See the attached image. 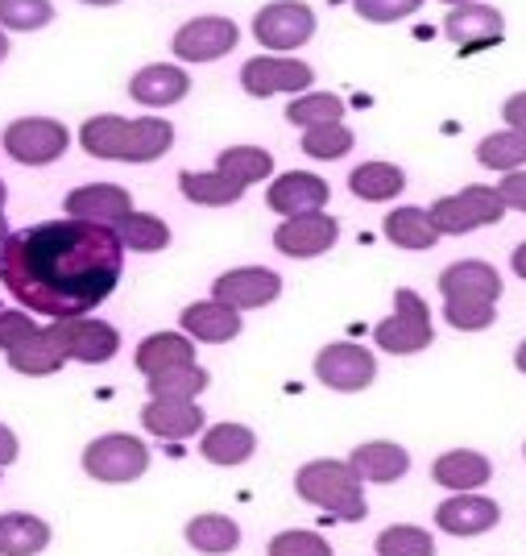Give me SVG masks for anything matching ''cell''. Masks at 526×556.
<instances>
[{"mask_svg":"<svg viewBox=\"0 0 526 556\" xmlns=\"http://www.w3.org/2000/svg\"><path fill=\"white\" fill-rule=\"evenodd\" d=\"M125 275V245L116 229L88 220H42L9 232L0 245V287L47 320L88 316Z\"/></svg>","mask_w":526,"mask_h":556,"instance_id":"6da1fadb","label":"cell"},{"mask_svg":"<svg viewBox=\"0 0 526 556\" xmlns=\"http://www.w3.org/2000/svg\"><path fill=\"white\" fill-rule=\"evenodd\" d=\"M79 146L100 163H158L175 146V125L166 116H108L100 113L79 125Z\"/></svg>","mask_w":526,"mask_h":556,"instance_id":"7a4b0ae2","label":"cell"},{"mask_svg":"<svg viewBox=\"0 0 526 556\" xmlns=\"http://www.w3.org/2000/svg\"><path fill=\"white\" fill-rule=\"evenodd\" d=\"M295 494L303 503H311V507L344 519V523H361L369 515L365 482L357 478V469L348 462H332V457L307 462L295 473Z\"/></svg>","mask_w":526,"mask_h":556,"instance_id":"3957f363","label":"cell"},{"mask_svg":"<svg viewBox=\"0 0 526 556\" xmlns=\"http://www.w3.org/2000/svg\"><path fill=\"white\" fill-rule=\"evenodd\" d=\"M79 465H84V473L92 482L129 486V482L145 478V469H150V444L141 441V437H133V432H104V437H95L84 448Z\"/></svg>","mask_w":526,"mask_h":556,"instance_id":"277c9868","label":"cell"},{"mask_svg":"<svg viewBox=\"0 0 526 556\" xmlns=\"http://www.w3.org/2000/svg\"><path fill=\"white\" fill-rule=\"evenodd\" d=\"M373 345L394 353V357H411V353L432 349L435 325H432L427 300H423L419 291H411V287H398V291H394V312L373 328Z\"/></svg>","mask_w":526,"mask_h":556,"instance_id":"5b68a950","label":"cell"},{"mask_svg":"<svg viewBox=\"0 0 526 556\" xmlns=\"http://www.w3.org/2000/svg\"><path fill=\"white\" fill-rule=\"evenodd\" d=\"M427 212H432V225L439 229V237H464V232L485 229V225H498L505 216V204L498 187L469 184L452 195H439Z\"/></svg>","mask_w":526,"mask_h":556,"instance_id":"8992f818","label":"cell"},{"mask_svg":"<svg viewBox=\"0 0 526 556\" xmlns=\"http://www.w3.org/2000/svg\"><path fill=\"white\" fill-rule=\"evenodd\" d=\"M0 146L17 166H50L70 150V129L54 116H17L4 125Z\"/></svg>","mask_w":526,"mask_h":556,"instance_id":"52a82bcc","label":"cell"},{"mask_svg":"<svg viewBox=\"0 0 526 556\" xmlns=\"http://www.w3.org/2000/svg\"><path fill=\"white\" fill-rule=\"evenodd\" d=\"M253 38L270 54H291L316 38V13L303 0H270L253 17Z\"/></svg>","mask_w":526,"mask_h":556,"instance_id":"ba28073f","label":"cell"},{"mask_svg":"<svg viewBox=\"0 0 526 556\" xmlns=\"http://www.w3.org/2000/svg\"><path fill=\"white\" fill-rule=\"evenodd\" d=\"M50 337L63 349L67 362H84V366H108L120 353V332L116 325L100 320V316H70V320H50Z\"/></svg>","mask_w":526,"mask_h":556,"instance_id":"9c48e42d","label":"cell"},{"mask_svg":"<svg viewBox=\"0 0 526 556\" xmlns=\"http://www.w3.org/2000/svg\"><path fill=\"white\" fill-rule=\"evenodd\" d=\"M316 71L307 67L303 59L291 54H257L241 67V88L253 100H270V96H303L311 92Z\"/></svg>","mask_w":526,"mask_h":556,"instance_id":"30bf717a","label":"cell"},{"mask_svg":"<svg viewBox=\"0 0 526 556\" xmlns=\"http://www.w3.org/2000/svg\"><path fill=\"white\" fill-rule=\"evenodd\" d=\"M316 378L320 387L341 394L369 391L373 378H377V357L365 345H352V341H332L316 353Z\"/></svg>","mask_w":526,"mask_h":556,"instance_id":"8fae6325","label":"cell"},{"mask_svg":"<svg viewBox=\"0 0 526 556\" xmlns=\"http://www.w3.org/2000/svg\"><path fill=\"white\" fill-rule=\"evenodd\" d=\"M236 42H241V29L232 17H195L175 29L170 50L179 63H216V59L232 54Z\"/></svg>","mask_w":526,"mask_h":556,"instance_id":"7c38bea8","label":"cell"},{"mask_svg":"<svg viewBox=\"0 0 526 556\" xmlns=\"http://www.w3.org/2000/svg\"><path fill=\"white\" fill-rule=\"evenodd\" d=\"M341 241V220L332 212H307V216H286L274 229V250L282 257H320Z\"/></svg>","mask_w":526,"mask_h":556,"instance_id":"4fadbf2b","label":"cell"},{"mask_svg":"<svg viewBox=\"0 0 526 556\" xmlns=\"http://www.w3.org/2000/svg\"><path fill=\"white\" fill-rule=\"evenodd\" d=\"M282 295V275L270 266H236L211 282V300L229 303L236 312H253V307H266Z\"/></svg>","mask_w":526,"mask_h":556,"instance_id":"5bb4252c","label":"cell"},{"mask_svg":"<svg viewBox=\"0 0 526 556\" xmlns=\"http://www.w3.org/2000/svg\"><path fill=\"white\" fill-rule=\"evenodd\" d=\"M444 38L457 50H489L502 47L505 17L493 4H460L444 17Z\"/></svg>","mask_w":526,"mask_h":556,"instance_id":"9a60e30c","label":"cell"},{"mask_svg":"<svg viewBox=\"0 0 526 556\" xmlns=\"http://www.w3.org/2000/svg\"><path fill=\"white\" fill-rule=\"evenodd\" d=\"M63 212H67L70 220H88V225L116 229L133 212V195L116 184H84L63 200Z\"/></svg>","mask_w":526,"mask_h":556,"instance_id":"2e32d148","label":"cell"},{"mask_svg":"<svg viewBox=\"0 0 526 556\" xmlns=\"http://www.w3.org/2000/svg\"><path fill=\"white\" fill-rule=\"evenodd\" d=\"M328 200H332L328 179L311 175V170H286V175H278L274 184L266 187V204H270V212H278L282 220H286V216L323 212Z\"/></svg>","mask_w":526,"mask_h":556,"instance_id":"e0dca14e","label":"cell"},{"mask_svg":"<svg viewBox=\"0 0 526 556\" xmlns=\"http://www.w3.org/2000/svg\"><path fill=\"white\" fill-rule=\"evenodd\" d=\"M505 291L498 266L480 262V257H464V262H452L444 266L439 275V295L444 300H469V303H498Z\"/></svg>","mask_w":526,"mask_h":556,"instance_id":"ac0fdd59","label":"cell"},{"mask_svg":"<svg viewBox=\"0 0 526 556\" xmlns=\"http://www.w3.org/2000/svg\"><path fill=\"white\" fill-rule=\"evenodd\" d=\"M141 428L158 441H191L204 437L207 412L200 403H179V399H150L141 407Z\"/></svg>","mask_w":526,"mask_h":556,"instance_id":"d6986e66","label":"cell"},{"mask_svg":"<svg viewBox=\"0 0 526 556\" xmlns=\"http://www.w3.org/2000/svg\"><path fill=\"white\" fill-rule=\"evenodd\" d=\"M502 523V507L485 494H452L435 507V528L448 535H480Z\"/></svg>","mask_w":526,"mask_h":556,"instance_id":"ffe728a7","label":"cell"},{"mask_svg":"<svg viewBox=\"0 0 526 556\" xmlns=\"http://www.w3.org/2000/svg\"><path fill=\"white\" fill-rule=\"evenodd\" d=\"M179 325L191 341H204V345H229L241 337V312L229 307V303L220 300H200V303H187L183 312H179Z\"/></svg>","mask_w":526,"mask_h":556,"instance_id":"44dd1931","label":"cell"},{"mask_svg":"<svg viewBox=\"0 0 526 556\" xmlns=\"http://www.w3.org/2000/svg\"><path fill=\"white\" fill-rule=\"evenodd\" d=\"M348 465L357 469L361 482L389 486V482H402L411 473V453L394 441H365L348 453Z\"/></svg>","mask_w":526,"mask_h":556,"instance_id":"7402d4cb","label":"cell"},{"mask_svg":"<svg viewBox=\"0 0 526 556\" xmlns=\"http://www.w3.org/2000/svg\"><path fill=\"white\" fill-rule=\"evenodd\" d=\"M187 92H191V79L175 63H150L129 79V96L141 109H170V104L187 100Z\"/></svg>","mask_w":526,"mask_h":556,"instance_id":"603a6c76","label":"cell"},{"mask_svg":"<svg viewBox=\"0 0 526 556\" xmlns=\"http://www.w3.org/2000/svg\"><path fill=\"white\" fill-rule=\"evenodd\" d=\"M432 478L452 494H473L493 478V462L477 453V448H452V453H439L432 465Z\"/></svg>","mask_w":526,"mask_h":556,"instance_id":"cb8c5ba5","label":"cell"},{"mask_svg":"<svg viewBox=\"0 0 526 556\" xmlns=\"http://www.w3.org/2000/svg\"><path fill=\"white\" fill-rule=\"evenodd\" d=\"M257 453V432L249 424H211L200 437V457L207 465H220V469H236V465L253 462Z\"/></svg>","mask_w":526,"mask_h":556,"instance_id":"d4e9b609","label":"cell"},{"mask_svg":"<svg viewBox=\"0 0 526 556\" xmlns=\"http://www.w3.org/2000/svg\"><path fill=\"white\" fill-rule=\"evenodd\" d=\"M133 366L145 378L179 370V366H195V341L187 332H150L133 353Z\"/></svg>","mask_w":526,"mask_h":556,"instance_id":"484cf974","label":"cell"},{"mask_svg":"<svg viewBox=\"0 0 526 556\" xmlns=\"http://www.w3.org/2000/svg\"><path fill=\"white\" fill-rule=\"evenodd\" d=\"M50 532L47 519L29 515V510H4L0 515V556H38L50 548Z\"/></svg>","mask_w":526,"mask_h":556,"instance_id":"4316f807","label":"cell"},{"mask_svg":"<svg viewBox=\"0 0 526 556\" xmlns=\"http://www.w3.org/2000/svg\"><path fill=\"white\" fill-rule=\"evenodd\" d=\"M4 362H9V370L22 374V378H50V374H59L67 366V357H63V349L54 345L50 328H38L34 337H25L22 345H13L4 353Z\"/></svg>","mask_w":526,"mask_h":556,"instance_id":"83f0119b","label":"cell"},{"mask_svg":"<svg viewBox=\"0 0 526 556\" xmlns=\"http://www.w3.org/2000/svg\"><path fill=\"white\" fill-rule=\"evenodd\" d=\"M183 540L204 556H229L241 548V523L229 519V515H216V510H204L195 519H187Z\"/></svg>","mask_w":526,"mask_h":556,"instance_id":"f1b7e54d","label":"cell"},{"mask_svg":"<svg viewBox=\"0 0 526 556\" xmlns=\"http://www.w3.org/2000/svg\"><path fill=\"white\" fill-rule=\"evenodd\" d=\"M179 191L191 204H204V208H229V204H241L249 187L229 179L224 170H183L179 175Z\"/></svg>","mask_w":526,"mask_h":556,"instance_id":"f546056e","label":"cell"},{"mask_svg":"<svg viewBox=\"0 0 526 556\" xmlns=\"http://www.w3.org/2000/svg\"><path fill=\"white\" fill-rule=\"evenodd\" d=\"M386 237L398 250H435L439 245V229L432 225V212L402 204V208L386 212Z\"/></svg>","mask_w":526,"mask_h":556,"instance_id":"4dcf8cb0","label":"cell"},{"mask_svg":"<svg viewBox=\"0 0 526 556\" xmlns=\"http://www.w3.org/2000/svg\"><path fill=\"white\" fill-rule=\"evenodd\" d=\"M402 187H407V175H402V166L394 163H361L352 175H348V191L357 195V200H365V204H389L394 195H402Z\"/></svg>","mask_w":526,"mask_h":556,"instance_id":"1f68e13d","label":"cell"},{"mask_svg":"<svg viewBox=\"0 0 526 556\" xmlns=\"http://www.w3.org/2000/svg\"><path fill=\"white\" fill-rule=\"evenodd\" d=\"M116 237H120L125 254H158L170 245V225L162 216H150V212H129L116 225Z\"/></svg>","mask_w":526,"mask_h":556,"instance_id":"d6a6232c","label":"cell"},{"mask_svg":"<svg viewBox=\"0 0 526 556\" xmlns=\"http://www.w3.org/2000/svg\"><path fill=\"white\" fill-rule=\"evenodd\" d=\"M477 163L485 170H523L526 166V134L523 129H498V134H485L477 146Z\"/></svg>","mask_w":526,"mask_h":556,"instance_id":"836d02e7","label":"cell"},{"mask_svg":"<svg viewBox=\"0 0 526 556\" xmlns=\"http://www.w3.org/2000/svg\"><path fill=\"white\" fill-rule=\"evenodd\" d=\"M216 170H224V175L236 179V184L253 187V184H261V179L274 175V154L261 150V146H229V150H220Z\"/></svg>","mask_w":526,"mask_h":556,"instance_id":"e575fe53","label":"cell"},{"mask_svg":"<svg viewBox=\"0 0 526 556\" xmlns=\"http://www.w3.org/2000/svg\"><path fill=\"white\" fill-rule=\"evenodd\" d=\"M207 370L195 362V366H179V370H166V374H154V378H145V387H150V399H179V403H195L200 394L207 391Z\"/></svg>","mask_w":526,"mask_h":556,"instance_id":"d590c367","label":"cell"},{"mask_svg":"<svg viewBox=\"0 0 526 556\" xmlns=\"http://www.w3.org/2000/svg\"><path fill=\"white\" fill-rule=\"evenodd\" d=\"M352 146H357V134H352L344 121H328V125L303 129V154L316 159V163H336Z\"/></svg>","mask_w":526,"mask_h":556,"instance_id":"8d00e7d4","label":"cell"},{"mask_svg":"<svg viewBox=\"0 0 526 556\" xmlns=\"http://www.w3.org/2000/svg\"><path fill=\"white\" fill-rule=\"evenodd\" d=\"M286 121L298 129H311V125H328V121H344V100L332 92H303L291 96L286 104Z\"/></svg>","mask_w":526,"mask_h":556,"instance_id":"74e56055","label":"cell"},{"mask_svg":"<svg viewBox=\"0 0 526 556\" xmlns=\"http://www.w3.org/2000/svg\"><path fill=\"white\" fill-rule=\"evenodd\" d=\"M54 22L50 0H0V29L4 34H38Z\"/></svg>","mask_w":526,"mask_h":556,"instance_id":"f35d334b","label":"cell"},{"mask_svg":"<svg viewBox=\"0 0 526 556\" xmlns=\"http://www.w3.org/2000/svg\"><path fill=\"white\" fill-rule=\"evenodd\" d=\"M377 556H435V535L414 523H394L373 540Z\"/></svg>","mask_w":526,"mask_h":556,"instance_id":"ab89813d","label":"cell"},{"mask_svg":"<svg viewBox=\"0 0 526 556\" xmlns=\"http://www.w3.org/2000/svg\"><path fill=\"white\" fill-rule=\"evenodd\" d=\"M444 320L457 332H485L498 320V303H469V300H444Z\"/></svg>","mask_w":526,"mask_h":556,"instance_id":"60d3db41","label":"cell"},{"mask_svg":"<svg viewBox=\"0 0 526 556\" xmlns=\"http://www.w3.org/2000/svg\"><path fill=\"white\" fill-rule=\"evenodd\" d=\"M270 556H332V544L320 532H307V528H291V532H278L266 544Z\"/></svg>","mask_w":526,"mask_h":556,"instance_id":"b9f144b4","label":"cell"},{"mask_svg":"<svg viewBox=\"0 0 526 556\" xmlns=\"http://www.w3.org/2000/svg\"><path fill=\"white\" fill-rule=\"evenodd\" d=\"M423 0H352V9L373 25H394V22H407L411 13H419Z\"/></svg>","mask_w":526,"mask_h":556,"instance_id":"7bdbcfd3","label":"cell"},{"mask_svg":"<svg viewBox=\"0 0 526 556\" xmlns=\"http://www.w3.org/2000/svg\"><path fill=\"white\" fill-rule=\"evenodd\" d=\"M38 325H34V316L25 312V307H0V349L9 353L13 345H22L25 337H34Z\"/></svg>","mask_w":526,"mask_h":556,"instance_id":"ee69618b","label":"cell"},{"mask_svg":"<svg viewBox=\"0 0 526 556\" xmlns=\"http://www.w3.org/2000/svg\"><path fill=\"white\" fill-rule=\"evenodd\" d=\"M498 195H502L505 208L526 212V170H510L502 184H498Z\"/></svg>","mask_w":526,"mask_h":556,"instance_id":"f6af8a7d","label":"cell"},{"mask_svg":"<svg viewBox=\"0 0 526 556\" xmlns=\"http://www.w3.org/2000/svg\"><path fill=\"white\" fill-rule=\"evenodd\" d=\"M502 116H505V129H523L526 134V92L510 96L502 104Z\"/></svg>","mask_w":526,"mask_h":556,"instance_id":"bcb514c9","label":"cell"},{"mask_svg":"<svg viewBox=\"0 0 526 556\" xmlns=\"http://www.w3.org/2000/svg\"><path fill=\"white\" fill-rule=\"evenodd\" d=\"M22 457V441H17V432L9 428V424H0V465H13Z\"/></svg>","mask_w":526,"mask_h":556,"instance_id":"7dc6e473","label":"cell"},{"mask_svg":"<svg viewBox=\"0 0 526 556\" xmlns=\"http://www.w3.org/2000/svg\"><path fill=\"white\" fill-rule=\"evenodd\" d=\"M510 266H514V275L526 282V241H523V245H514V254H510Z\"/></svg>","mask_w":526,"mask_h":556,"instance_id":"c3c4849f","label":"cell"},{"mask_svg":"<svg viewBox=\"0 0 526 556\" xmlns=\"http://www.w3.org/2000/svg\"><path fill=\"white\" fill-rule=\"evenodd\" d=\"M4 204H9V187L0 179V245H4V237H9V220H4Z\"/></svg>","mask_w":526,"mask_h":556,"instance_id":"681fc988","label":"cell"},{"mask_svg":"<svg viewBox=\"0 0 526 556\" xmlns=\"http://www.w3.org/2000/svg\"><path fill=\"white\" fill-rule=\"evenodd\" d=\"M514 366H518V370L526 374V341H523L518 349H514Z\"/></svg>","mask_w":526,"mask_h":556,"instance_id":"f907efd6","label":"cell"},{"mask_svg":"<svg viewBox=\"0 0 526 556\" xmlns=\"http://www.w3.org/2000/svg\"><path fill=\"white\" fill-rule=\"evenodd\" d=\"M4 59H9V34L0 29V63H4Z\"/></svg>","mask_w":526,"mask_h":556,"instance_id":"816d5d0a","label":"cell"},{"mask_svg":"<svg viewBox=\"0 0 526 556\" xmlns=\"http://www.w3.org/2000/svg\"><path fill=\"white\" fill-rule=\"evenodd\" d=\"M79 4H92V9H108V4H120V0H79Z\"/></svg>","mask_w":526,"mask_h":556,"instance_id":"f5cc1de1","label":"cell"},{"mask_svg":"<svg viewBox=\"0 0 526 556\" xmlns=\"http://www.w3.org/2000/svg\"><path fill=\"white\" fill-rule=\"evenodd\" d=\"M448 9H460V4H480V0H444Z\"/></svg>","mask_w":526,"mask_h":556,"instance_id":"db71d44e","label":"cell"},{"mask_svg":"<svg viewBox=\"0 0 526 556\" xmlns=\"http://www.w3.org/2000/svg\"><path fill=\"white\" fill-rule=\"evenodd\" d=\"M0 469H4V465H0Z\"/></svg>","mask_w":526,"mask_h":556,"instance_id":"11a10c76","label":"cell"}]
</instances>
